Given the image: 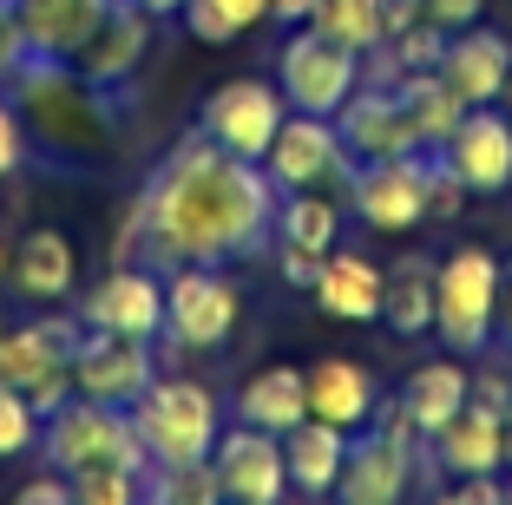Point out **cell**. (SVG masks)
Wrapping results in <instances>:
<instances>
[{"label":"cell","instance_id":"obj_1","mask_svg":"<svg viewBox=\"0 0 512 505\" xmlns=\"http://www.w3.org/2000/svg\"><path fill=\"white\" fill-rule=\"evenodd\" d=\"M276 184L256 158L224 151L204 125L178 138L165 158L151 164L145 191L132 204L119 250L151 269L178 263H250L270 250L276 230Z\"/></svg>","mask_w":512,"mask_h":505},{"label":"cell","instance_id":"obj_2","mask_svg":"<svg viewBox=\"0 0 512 505\" xmlns=\"http://www.w3.org/2000/svg\"><path fill=\"white\" fill-rule=\"evenodd\" d=\"M7 99H14L20 125H27L33 151L46 164H66V171H86V164L106 158L112 132H119V92L92 86L73 60H46L33 53L14 79H7Z\"/></svg>","mask_w":512,"mask_h":505},{"label":"cell","instance_id":"obj_3","mask_svg":"<svg viewBox=\"0 0 512 505\" xmlns=\"http://www.w3.org/2000/svg\"><path fill=\"white\" fill-rule=\"evenodd\" d=\"M132 427L151 466H191L211 460L217 433H224V394L191 374H158L132 401Z\"/></svg>","mask_w":512,"mask_h":505},{"label":"cell","instance_id":"obj_4","mask_svg":"<svg viewBox=\"0 0 512 505\" xmlns=\"http://www.w3.org/2000/svg\"><path fill=\"white\" fill-rule=\"evenodd\" d=\"M499 256L486 243H460L434 263V335L447 355H480L493 348V315H499Z\"/></svg>","mask_w":512,"mask_h":505},{"label":"cell","instance_id":"obj_5","mask_svg":"<svg viewBox=\"0 0 512 505\" xmlns=\"http://www.w3.org/2000/svg\"><path fill=\"white\" fill-rule=\"evenodd\" d=\"M40 460L60 466L66 479L92 473V466L151 473L145 446H138V427H132V407H106V401H86V394H73L66 407H53L40 420Z\"/></svg>","mask_w":512,"mask_h":505},{"label":"cell","instance_id":"obj_6","mask_svg":"<svg viewBox=\"0 0 512 505\" xmlns=\"http://www.w3.org/2000/svg\"><path fill=\"white\" fill-rule=\"evenodd\" d=\"M86 335L79 315H40V322H20V328H0V381H14L40 420L53 407L73 401V348Z\"/></svg>","mask_w":512,"mask_h":505},{"label":"cell","instance_id":"obj_7","mask_svg":"<svg viewBox=\"0 0 512 505\" xmlns=\"http://www.w3.org/2000/svg\"><path fill=\"white\" fill-rule=\"evenodd\" d=\"M243 322V289L224 263H178L165 269V342L178 348H224Z\"/></svg>","mask_w":512,"mask_h":505},{"label":"cell","instance_id":"obj_8","mask_svg":"<svg viewBox=\"0 0 512 505\" xmlns=\"http://www.w3.org/2000/svg\"><path fill=\"white\" fill-rule=\"evenodd\" d=\"M276 86H283L289 112L335 119L348 105V92L362 86V53L335 46L329 33H316V27H289L283 53H276Z\"/></svg>","mask_w":512,"mask_h":505},{"label":"cell","instance_id":"obj_9","mask_svg":"<svg viewBox=\"0 0 512 505\" xmlns=\"http://www.w3.org/2000/svg\"><path fill=\"white\" fill-rule=\"evenodd\" d=\"M355 164L362 158L342 145L335 119H316V112H289L283 132L263 151V171H270L276 191H348Z\"/></svg>","mask_w":512,"mask_h":505},{"label":"cell","instance_id":"obj_10","mask_svg":"<svg viewBox=\"0 0 512 505\" xmlns=\"http://www.w3.org/2000/svg\"><path fill=\"white\" fill-rule=\"evenodd\" d=\"M348 210H355L368 230H381V237L421 230L427 223V151L355 164V178H348Z\"/></svg>","mask_w":512,"mask_h":505},{"label":"cell","instance_id":"obj_11","mask_svg":"<svg viewBox=\"0 0 512 505\" xmlns=\"http://www.w3.org/2000/svg\"><path fill=\"white\" fill-rule=\"evenodd\" d=\"M73 315L86 328H106V335H138V342H158V335H165V269H151V263L106 269V276H99V283L73 302Z\"/></svg>","mask_w":512,"mask_h":505},{"label":"cell","instance_id":"obj_12","mask_svg":"<svg viewBox=\"0 0 512 505\" xmlns=\"http://www.w3.org/2000/svg\"><path fill=\"white\" fill-rule=\"evenodd\" d=\"M289 119V99L276 79H224V86L204 99V112H197V125L217 138L224 151H237V158H256L263 164V151H270V138L283 132Z\"/></svg>","mask_w":512,"mask_h":505},{"label":"cell","instance_id":"obj_13","mask_svg":"<svg viewBox=\"0 0 512 505\" xmlns=\"http://www.w3.org/2000/svg\"><path fill=\"white\" fill-rule=\"evenodd\" d=\"M414 460H421V440H401L381 420L348 433V460L335 479V499L342 505H401L414 486Z\"/></svg>","mask_w":512,"mask_h":505},{"label":"cell","instance_id":"obj_14","mask_svg":"<svg viewBox=\"0 0 512 505\" xmlns=\"http://www.w3.org/2000/svg\"><path fill=\"white\" fill-rule=\"evenodd\" d=\"M158 381V361H151V342L138 335H106V328H86L73 348V394L106 407H132L145 387Z\"/></svg>","mask_w":512,"mask_h":505},{"label":"cell","instance_id":"obj_15","mask_svg":"<svg viewBox=\"0 0 512 505\" xmlns=\"http://www.w3.org/2000/svg\"><path fill=\"white\" fill-rule=\"evenodd\" d=\"M211 466H217L224 499H237V505H276L289 492L283 433H263V427H250V420H230V427L217 433Z\"/></svg>","mask_w":512,"mask_h":505},{"label":"cell","instance_id":"obj_16","mask_svg":"<svg viewBox=\"0 0 512 505\" xmlns=\"http://www.w3.org/2000/svg\"><path fill=\"white\" fill-rule=\"evenodd\" d=\"M440 158L460 171L467 197L512 191V119L499 112V105H467L460 125L447 132V145H440Z\"/></svg>","mask_w":512,"mask_h":505},{"label":"cell","instance_id":"obj_17","mask_svg":"<svg viewBox=\"0 0 512 505\" xmlns=\"http://www.w3.org/2000/svg\"><path fill=\"white\" fill-rule=\"evenodd\" d=\"M335 132H342V145L355 151V158H407V151H427L421 132H414V119H407V105L394 86H375V79H362V86L348 92V105L335 112Z\"/></svg>","mask_w":512,"mask_h":505},{"label":"cell","instance_id":"obj_18","mask_svg":"<svg viewBox=\"0 0 512 505\" xmlns=\"http://www.w3.org/2000/svg\"><path fill=\"white\" fill-rule=\"evenodd\" d=\"M421 453L434 460V473L467 479V473H506V414L486 401H467L440 433H427Z\"/></svg>","mask_w":512,"mask_h":505},{"label":"cell","instance_id":"obj_19","mask_svg":"<svg viewBox=\"0 0 512 505\" xmlns=\"http://www.w3.org/2000/svg\"><path fill=\"white\" fill-rule=\"evenodd\" d=\"M151 33H158V20H151L138 0H119V7L99 20V33L79 46V60H73V66L92 79V86L125 92V86L138 79V66H145V53H151Z\"/></svg>","mask_w":512,"mask_h":505},{"label":"cell","instance_id":"obj_20","mask_svg":"<svg viewBox=\"0 0 512 505\" xmlns=\"http://www.w3.org/2000/svg\"><path fill=\"white\" fill-rule=\"evenodd\" d=\"M506 73H512V40L493 27H460L447 33V53H440V79L453 86V99L460 105H499V92H506Z\"/></svg>","mask_w":512,"mask_h":505},{"label":"cell","instance_id":"obj_21","mask_svg":"<svg viewBox=\"0 0 512 505\" xmlns=\"http://www.w3.org/2000/svg\"><path fill=\"white\" fill-rule=\"evenodd\" d=\"M381 289H388V269H381L375 256L335 243V250L322 256L309 296H316V309L335 315V322H381Z\"/></svg>","mask_w":512,"mask_h":505},{"label":"cell","instance_id":"obj_22","mask_svg":"<svg viewBox=\"0 0 512 505\" xmlns=\"http://www.w3.org/2000/svg\"><path fill=\"white\" fill-rule=\"evenodd\" d=\"M7 283H14L20 302H60L79 289V256H73V237L66 230H27V237L14 243V263H7Z\"/></svg>","mask_w":512,"mask_h":505},{"label":"cell","instance_id":"obj_23","mask_svg":"<svg viewBox=\"0 0 512 505\" xmlns=\"http://www.w3.org/2000/svg\"><path fill=\"white\" fill-rule=\"evenodd\" d=\"M112 7L119 0H14L20 33H27V46L46 53V60H79V46L99 33V20Z\"/></svg>","mask_w":512,"mask_h":505},{"label":"cell","instance_id":"obj_24","mask_svg":"<svg viewBox=\"0 0 512 505\" xmlns=\"http://www.w3.org/2000/svg\"><path fill=\"white\" fill-rule=\"evenodd\" d=\"M302 374H309V414H316V420H329V427H342V433H355V427L375 420L381 387H375V374H368L362 361L322 355V361H309Z\"/></svg>","mask_w":512,"mask_h":505},{"label":"cell","instance_id":"obj_25","mask_svg":"<svg viewBox=\"0 0 512 505\" xmlns=\"http://www.w3.org/2000/svg\"><path fill=\"white\" fill-rule=\"evenodd\" d=\"M401 401H407V414H414V427H421V440L427 433H440L460 407L473 401V368H467V355H434V361H421V368L401 381Z\"/></svg>","mask_w":512,"mask_h":505},{"label":"cell","instance_id":"obj_26","mask_svg":"<svg viewBox=\"0 0 512 505\" xmlns=\"http://www.w3.org/2000/svg\"><path fill=\"white\" fill-rule=\"evenodd\" d=\"M283 460H289V492L329 499L335 479H342V460H348V433L309 414V420H296V427L283 433Z\"/></svg>","mask_w":512,"mask_h":505},{"label":"cell","instance_id":"obj_27","mask_svg":"<svg viewBox=\"0 0 512 505\" xmlns=\"http://www.w3.org/2000/svg\"><path fill=\"white\" fill-rule=\"evenodd\" d=\"M237 420L263 433H289L296 420H309V374L289 368V361H270V368H256L250 381L237 387Z\"/></svg>","mask_w":512,"mask_h":505},{"label":"cell","instance_id":"obj_28","mask_svg":"<svg viewBox=\"0 0 512 505\" xmlns=\"http://www.w3.org/2000/svg\"><path fill=\"white\" fill-rule=\"evenodd\" d=\"M434 263L440 256L407 250L388 263V289H381V322L401 335V342H421L434 335Z\"/></svg>","mask_w":512,"mask_h":505},{"label":"cell","instance_id":"obj_29","mask_svg":"<svg viewBox=\"0 0 512 505\" xmlns=\"http://www.w3.org/2000/svg\"><path fill=\"white\" fill-rule=\"evenodd\" d=\"M342 243V204L329 191H283L276 197V230L270 250H302V256H329Z\"/></svg>","mask_w":512,"mask_h":505},{"label":"cell","instance_id":"obj_30","mask_svg":"<svg viewBox=\"0 0 512 505\" xmlns=\"http://www.w3.org/2000/svg\"><path fill=\"white\" fill-rule=\"evenodd\" d=\"M178 20L197 46H230L270 20V0H184Z\"/></svg>","mask_w":512,"mask_h":505},{"label":"cell","instance_id":"obj_31","mask_svg":"<svg viewBox=\"0 0 512 505\" xmlns=\"http://www.w3.org/2000/svg\"><path fill=\"white\" fill-rule=\"evenodd\" d=\"M302 27L329 33V40L348 46V53H375V46L388 40V27H381V0H316Z\"/></svg>","mask_w":512,"mask_h":505},{"label":"cell","instance_id":"obj_32","mask_svg":"<svg viewBox=\"0 0 512 505\" xmlns=\"http://www.w3.org/2000/svg\"><path fill=\"white\" fill-rule=\"evenodd\" d=\"M145 499H158V505H211V499H224V486H217V466H211V460H191V466H151Z\"/></svg>","mask_w":512,"mask_h":505},{"label":"cell","instance_id":"obj_33","mask_svg":"<svg viewBox=\"0 0 512 505\" xmlns=\"http://www.w3.org/2000/svg\"><path fill=\"white\" fill-rule=\"evenodd\" d=\"M40 453V407L20 394L14 381H0V466Z\"/></svg>","mask_w":512,"mask_h":505},{"label":"cell","instance_id":"obj_34","mask_svg":"<svg viewBox=\"0 0 512 505\" xmlns=\"http://www.w3.org/2000/svg\"><path fill=\"white\" fill-rule=\"evenodd\" d=\"M145 479L132 466H92V473H73V505H132L145 499Z\"/></svg>","mask_w":512,"mask_h":505},{"label":"cell","instance_id":"obj_35","mask_svg":"<svg viewBox=\"0 0 512 505\" xmlns=\"http://www.w3.org/2000/svg\"><path fill=\"white\" fill-rule=\"evenodd\" d=\"M27 158H33V138H27V125H20L14 99L0 92V178H14V171H20Z\"/></svg>","mask_w":512,"mask_h":505},{"label":"cell","instance_id":"obj_36","mask_svg":"<svg viewBox=\"0 0 512 505\" xmlns=\"http://www.w3.org/2000/svg\"><path fill=\"white\" fill-rule=\"evenodd\" d=\"M27 60H33V46H27V33H20L14 0H0V92H7V79H14Z\"/></svg>","mask_w":512,"mask_h":505},{"label":"cell","instance_id":"obj_37","mask_svg":"<svg viewBox=\"0 0 512 505\" xmlns=\"http://www.w3.org/2000/svg\"><path fill=\"white\" fill-rule=\"evenodd\" d=\"M447 499L453 505H499V499H512V479L506 473H467L447 486Z\"/></svg>","mask_w":512,"mask_h":505},{"label":"cell","instance_id":"obj_38","mask_svg":"<svg viewBox=\"0 0 512 505\" xmlns=\"http://www.w3.org/2000/svg\"><path fill=\"white\" fill-rule=\"evenodd\" d=\"M421 20L440 33H460L473 20H486V0H421Z\"/></svg>","mask_w":512,"mask_h":505},{"label":"cell","instance_id":"obj_39","mask_svg":"<svg viewBox=\"0 0 512 505\" xmlns=\"http://www.w3.org/2000/svg\"><path fill=\"white\" fill-rule=\"evenodd\" d=\"M14 499L20 505H73V479L53 466V473H33V479H20L14 486Z\"/></svg>","mask_w":512,"mask_h":505},{"label":"cell","instance_id":"obj_40","mask_svg":"<svg viewBox=\"0 0 512 505\" xmlns=\"http://www.w3.org/2000/svg\"><path fill=\"white\" fill-rule=\"evenodd\" d=\"M493 342L512 355V263L499 269V315H493Z\"/></svg>","mask_w":512,"mask_h":505},{"label":"cell","instance_id":"obj_41","mask_svg":"<svg viewBox=\"0 0 512 505\" xmlns=\"http://www.w3.org/2000/svg\"><path fill=\"white\" fill-rule=\"evenodd\" d=\"M473 401H486V407H499V414H506L512 381H506V374H473Z\"/></svg>","mask_w":512,"mask_h":505},{"label":"cell","instance_id":"obj_42","mask_svg":"<svg viewBox=\"0 0 512 505\" xmlns=\"http://www.w3.org/2000/svg\"><path fill=\"white\" fill-rule=\"evenodd\" d=\"M276 256H283V276H289V283H296V289H309V283H316L322 256H302V250H276Z\"/></svg>","mask_w":512,"mask_h":505},{"label":"cell","instance_id":"obj_43","mask_svg":"<svg viewBox=\"0 0 512 505\" xmlns=\"http://www.w3.org/2000/svg\"><path fill=\"white\" fill-rule=\"evenodd\" d=\"M138 7H145L151 20H178L184 14V0H138Z\"/></svg>","mask_w":512,"mask_h":505},{"label":"cell","instance_id":"obj_44","mask_svg":"<svg viewBox=\"0 0 512 505\" xmlns=\"http://www.w3.org/2000/svg\"><path fill=\"white\" fill-rule=\"evenodd\" d=\"M506 473H512V401H506Z\"/></svg>","mask_w":512,"mask_h":505},{"label":"cell","instance_id":"obj_45","mask_svg":"<svg viewBox=\"0 0 512 505\" xmlns=\"http://www.w3.org/2000/svg\"><path fill=\"white\" fill-rule=\"evenodd\" d=\"M499 112H506V119H512V73H506V92H499Z\"/></svg>","mask_w":512,"mask_h":505},{"label":"cell","instance_id":"obj_46","mask_svg":"<svg viewBox=\"0 0 512 505\" xmlns=\"http://www.w3.org/2000/svg\"><path fill=\"white\" fill-rule=\"evenodd\" d=\"M7 263H14V243L0 237V276H7Z\"/></svg>","mask_w":512,"mask_h":505}]
</instances>
